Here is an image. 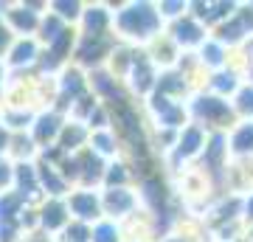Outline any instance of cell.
Returning <instances> with one entry per match:
<instances>
[{
  "label": "cell",
  "instance_id": "1",
  "mask_svg": "<svg viewBox=\"0 0 253 242\" xmlns=\"http://www.w3.org/2000/svg\"><path fill=\"white\" fill-rule=\"evenodd\" d=\"M121 26L126 31H135V34H144V31H152L158 26V20H155L152 9L149 6H138L132 11H124V17H121Z\"/></svg>",
  "mask_w": 253,
  "mask_h": 242
},
{
  "label": "cell",
  "instance_id": "2",
  "mask_svg": "<svg viewBox=\"0 0 253 242\" xmlns=\"http://www.w3.org/2000/svg\"><path fill=\"white\" fill-rule=\"evenodd\" d=\"M116 116H118V124H121V130L126 133V138L138 146V152H141V130H138V118H135V113L126 107L124 101H121V96H118V101H116Z\"/></svg>",
  "mask_w": 253,
  "mask_h": 242
},
{
  "label": "cell",
  "instance_id": "3",
  "mask_svg": "<svg viewBox=\"0 0 253 242\" xmlns=\"http://www.w3.org/2000/svg\"><path fill=\"white\" fill-rule=\"evenodd\" d=\"M104 48H107V40H101V37H96V40H87V43L82 45L79 56L84 59V62H96L101 54H104Z\"/></svg>",
  "mask_w": 253,
  "mask_h": 242
},
{
  "label": "cell",
  "instance_id": "4",
  "mask_svg": "<svg viewBox=\"0 0 253 242\" xmlns=\"http://www.w3.org/2000/svg\"><path fill=\"white\" fill-rule=\"evenodd\" d=\"M197 110L208 118H231V113H228L225 104H222V101H214V99H203L197 104Z\"/></svg>",
  "mask_w": 253,
  "mask_h": 242
},
{
  "label": "cell",
  "instance_id": "5",
  "mask_svg": "<svg viewBox=\"0 0 253 242\" xmlns=\"http://www.w3.org/2000/svg\"><path fill=\"white\" fill-rule=\"evenodd\" d=\"M155 107H158V113H163V118H166L169 124H177V121L183 118V113H180V110L169 107V101L163 99V96H158V99H155Z\"/></svg>",
  "mask_w": 253,
  "mask_h": 242
},
{
  "label": "cell",
  "instance_id": "6",
  "mask_svg": "<svg viewBox=\"0 0 253 242\" xmlns=\"http://www.w3.org/2000/svg\"><path fill=\"white\" fill-rule=\"evenodd\" d=\"M68 43H71V34H68V31H59V34H56V43H54V51H51V59H45V65H56V59L65 54Z\"/></svg>",
  "mask_w": 253,
  "mask_h": 242
},
{
  "label": "cell",
  "instance_id": "7",
  "mask_svg": "<svg viewBox=\"0 0 253 242\" xmlns=\"http://www.w3.org/2000/svg\"><path fill=\"white\" fill-rule=\"evenodd\" d=\"M129 194L126 192H110V197H107V206L113 208V211H126L129 208Z\"/></svg>",
  "mask_w": 253,
  "mask_h": 242
},
{
  "label": "cell",
  "instance_id": "8",
  "mask_svg": "<svg viewBox=\"0 0 253 242\" xmlns=\"http://www.w3.org/2000/svg\"><path fill=\"white\" fill-rule=\"evenodd\" d=\"M73 208H76L82 217H93V214H96V200L87 197V194H82V197H73Z\"/></svg>",
  "mask_w": 253,
  "mask_h": 242
},
{
  "label": "cell",
  "instance_id": "9",
  "mask_svg": "<svg viewBox=\"0 0 253 242\" xmlns=\"http://www.w3.org/2000/svg\"><path fill=\"white\" fill-rule=\"evenodd\" d=\"M54 133H56V118L54 116H45L42 121H40V127H37V138H40V141H45V138H51Z\"/></svg>",
  "mask_w": 253,
  "mask_h": 242
},
{
  "label": "cell",
  "instance_id": "10",
  "mask_svg": "<svg viewBox=\"0 0 253 242\" xmlns=\"http://www.w3.org/2000/svg\"><path fill=\"white\" fill-rule=\"evenodd\" d=\"M42 220H45L48 228H56V225L62 223V206H59V203H51V206L45 208V217H42Z\"/></svg>",
  "mask_w": 253,
  "mask_h": 242
},
{
  "label": "cell",
  "instance_id": "11",
  "mask_svg": "<svg viewBox=\"0 0 253 242\" xmlns=\"http://www.w3.org/2000/svg\"><path fill=\"white\" fill-rule=\"evenodd\" d=\"M149 68H146V62L144 59H138V71H135V88L138 90H146L149 88Z\"/></svg>",
  "mask_w": 253,
  "mask_h": 242
},
{
  "label": "cell",
  "instance_id": "12",
  "mask_svg": "<svg viewBox=\"0 0 253 242\" xmlns=\"http://www.w3.org/2000/svg\"><path fill=\"white\" fill-rule=\"evenodd\" d=\"M177 37H180L183 43H194L200 37V31H197L194 23H180V26H177Z\"/></svg>",
  "mask_w": 253,
  "mask_h": 242
},
{
  "label": "cell",
  "instance_id": "13",
  "mask_svg": "<svg viewBox=\"0 0 253 242\" xmlns=\"http://www.w3.org/2000/svg\"><path fill=\"white\" fill-rule=\"evenodd\" d=\"M236 149H253V127H245L236 135Z\"/></svg>",
  "mask_w": 253,
  "mask_h": 242
},
{
  "label": "cell",
  "instance_id": "14",
  "mask_svg": "<svg viewBox=\"0 0 253 242\" xmlns=\"http://www.w3.org/2000/svg\"><path fill=\"white\" fill-rule=\"evenodd\" d=\"M197 144H200V133H197V130H189V133H186V141H183V146H180V152L183 155L194 152V149H197Z\"/></svg>",
  "mask_w": 253,
  "mask_h": 242
},
{
  "label": "cell",
  "instance_id": "15",
  "mask_svg": "<svg viewBox=\"0 0 253 242\" xmlns=\"http://www.w3.org/2000/svg\"><path fill=\"white\" fill-rule=\"evenodd\" d=\"M17 206H20V197H6L3 203H0V220H3V217L9 220V217H11V211H14Z\"/></svg>",
  "mask_w": 253,
  "mask_h": 242
},
{
  "label": "cell",
  "instance_id": "16",
  "mask_svg": "<svg viewBox=\"0 0 253 242\" xmlns=\"http://www.w3.org/2000/svg\"><path fill=\"white\" fill-rule=\"evenodd\" d=\"M219 155H222V138H214V144H211V152H208V163H211V166H217Z\"/></svg>",
  "mask_w": 253,
  "mask_h": 242
},
{
  "label": "cell",
  "instance_id": "17",
  "mask_svg": "<svg viewBox=\"0 0 253 242\" xmlns=\"http://www.w3.org/2000/svg\"><path fill=\"white\" fill-rule=\"evenodd\" d=\"M87 26H90L93 31H101V28H104V11H90V14H87Z\"/></svg>",
  "mask_w": 253,
  "mask_h": 242
},
{
  "label": "cell",
  "instance_id": "18",
  "mask_svg": "<svg viewBox=\"0 0 253 242\" xmlns=\"http://www.w3.org/2000/svg\"><path fill=\"white\" fill-rule=\"evenodd\" d=\"M14 23H17L20 28H31L34 26V14H31V11H26V14H23V11H14Z\"/></svg>",
  "mask_w": 253,
  "mask_h": 242
},
{
  "label": "cell",
  "instance_id": "19",
  "mask_svg": "<svg viewBox=\"0 0 253 242\" xmlns=\"http://www.w3.org/2000/svg\"><path fill=\"white\" fill-rule=\"evenodd\" d=\"M96 242H116V231L110 225H101L99 231H96Z\"/></svg>",
  "mask_w": 253,
  "mask_h": 242
},
{
  "label": "cell",
  "instance_id": "20",
  "mask_svg": "<svg viewBox=\"0 0 253 242\" xmlns=\"http://www.w3.org/2000/svg\"><path fill=\"white\" fill-rule=\"evenodd\" d=\"M31 54H34V48L28 43H23L17 51H14V62H26V59H31Z\"/></svg>",
  "mask_w": 253,
  "mask_h": 242
},
{
  "label": "cell",
  "instance_id": "21",
  "mask_svg": "<svg viewBox=\"0 0 253 242\" xmlns=\"http://www.w3.org/2000/svg\"><path fill=\"white\" fill-rule=\"evenodd\" d=\"M163 90H183V82L177 79V76H166V79L161 82V93ZM161 93H158V96H161Z\"/></svg>",
  "mask_w": 253,
  "mask_h": 242
},
{
  "label": "cell",
  "instance_id": "22",
  "mask_svg": "<svg viewBox=\"0 0 253 242\" xmlns=\"http://www.w3.org/2000/svg\"><path fill=\"white\" fill-rule=\"evenodd\" d=\"M65 90H68V93H79L82 90V79L76 76V73H71V76L65 79Z\"/></svg>",
  "mask_w": 253,
  "mask_h": 242
},
{
  "label": "cell",
  "instance_id": "23",
  "mask_svg": "<svg viewBox=\"0 0 253 242\" xmlns=\"http://www.w3.org/2000/svg\"><path fill=\"white\" fill-rule=\"evenodd\" d=\"M84 163H87V178H99V169H101V163L93 158V155H87L84 158Z\"/></svg>",
  "mask_w": 253,
  "mask_h": 242
},
{
  "label": "cell",
  "instance_id": "24",
  "mask_svg": "<svg viewBox=\"0 0 253 242\" xmlns=\"http://www.w3.org/2000/svg\"><path fill=\"white\" fill-rule=\"evenodd\" d=\"M20 183H23L28 192L34 189V175H31V169H28V166H23V169H20Z\"/></svg>",
  "mask_w": 253,
  "mask_h": 242
},
{
  "label": "cell",
  "instance_id": "25",
  "mask_svg": "<svg viewBox=\"0 0 253 242\" xmlns=\"http://www.w3.org/2000/svg\"><path fill=\"white\" fill-rule=\"evenodd\" d=\"M42 180H45V186H51L54 192H62V183L51 175V169H42Z\"/></svg>",
  "mask_w": 253,
  "mask_h": 242
},
{
  "label": "cell",
  "instance_id": "26",
  "mask_svg": "<svg viewBox=\"0 0 253 242\" xmlns=\"http://www.w3.org/2000/svg\"><path fill=\"white\" fill-rule=\"evenodd\" d=\"M82 135H84V133H82L79 127H76V130H68V133H65V146H71V144H79V141H82Z\"/></svg>",
  "mask_w": 253,
  "mask_h": 242
},
{
  "label": "cell",
  "instance_id": "27",
  "mask_svg": "<svg viewBox=\"0 0 253 242\" xmlns=\"http://www.w3.org/2000/svg\"><path fill=\"white\" fill-rule=\"evenodd\" d=\"M225 11H231V6H228V3H219V6H214V11H206V17L208 20H217V17H222Z\"/></svg>",
  "mask_w": 253,
  "mask_h": 242
},
{
  "label": "cell",
  "instance_id": "28",
  "mask_svg": "<svg viewBox=\"0 0 253 242\" xmlns=\"http://www.w3.org/2000/svg\"><path fill=\"white\" fill-rule=\"evenodd\" d=\"M71 240L73 242H84V240H87V231H84L82 225H73V228H71Z\"/></svg>",
  "mask_w": 253,
  "mask_h": 242
},
{
  "label": "cell",
  "instance_id": "29",
  "mask_svg": "<svg viewBox=\"0 0 253 242\" xmlns=\"http://www.w3.org/2000/svg\"><path fill=\"white\" fill-rule=\"evenodd\" d=\"M56 9L62 11V14H76V3H65V0H59V3H56Z\"/></svg>",
  "mask_w": 253,
  "mask_h": 242
},
{
  "label": "cell",
  "instance_id": "30",
  "mask_svg": "<svg viewBox=\"0 0 253 242\" xmlns=\"http://www.w3.org/2000/svg\"><path fill=\"white\" fill-rule=\"evenodd\" d=\"M217 88L219 90H231L234 88V79H231V76H217Z\"/></svg>",
  "mask_w": 253,
  "mask_h": 242
},
{
  "label": "cell",
  "instance_id": "31",
  "mask_svg": "<svg viewBox=\"0 0 253 242\" xmlns=\"http://www.w3.org/2000/svg\"><path fill=\"white\" fill-rule=\"evenodd\" d=\"M242 110H251V113H253V93H251V90H245V93H242Z\"/></svg>",
  "mask_w": 253,
  "mask_h": 242
},
{
  "label": "cell",
  "instance_id": "32",
  "mask_svg": "<svg viewBox=\"0 0 253 242\" xmlns=\"http://www.w3.org/2000/svg\"><path fill=\"white\" fill-rule=\"evenodd\" d=\"M206 54H208V59H211V62H219V59H222V56H219V48H217V45H208Z\"/></svg>",
  "mask_w": 253,
  "mask_h": 242
},
{
  "label": "cell",
  "instance_id": "33",
  "mask_svg": "<svg viewBox=\"0 0 253 242\" xmlns=\"http://www.w3.org/2000/svg\"><path fill=\"white\" fill-rule=\"evenodd\" d=\"M54 31H59V23H56V20H48V23H45V37H48V40H51V37H56Z\"/></svg>",
  "mask_w": 253,
  "mask_h": 242
},
{
  "label": "cell",
  "instance_id": "34",
  "mask_svg": "<svg viewBox=\"0 0 253 242\" xmlns=\"http://www.w3.org/2000/svg\"><path fill=\"white\" fill-rule=\"evenodd\" d=\"M121 180H124V172H121V166H116L110 172V183H121Z\"/></svg>",
  "mask_w": 253,
  "mask_h": 242
},
{
  "label": "cell",
  "instance_id": "35",
  "mask_svg": "<svg viewBox=\"0 0 253 242\" xmlns=\"http://www.w3.org/2000/svg\"><path fill=\"white\" fill-rule=\"evenodd\" d=\"M0 240H3V242L11 240V223H6V228H0Z\"/></svg>",
  "mask_w": 253,
  "mask_h": 242
},
{
  "label": "cell",
  "instance_id": "36",
  "mask_svg": "<svg viewBox=\"0 0 253 242\" xmlns=\"http://www.w3.org/2000/svg\"><path fill=\"white\" fill-rule=\"evenodd\" d=\"M96 144H99L101 149H113V146H110V138H107V135H99V138H96Z\"/></svg>",
  "mask_w": 253,
  "mask_h": 242
},
{
  "label": "cell",
  "instance_id": "37",
  "mask_svg": "<svg viewBox=\"0 0 253 242\" xmlns=\"http://www.w3.org/2000/svg\"><path fill=\"white\" fill-rule=\"evenodd\" d=\"M65 175H76V163H73V161L65 163Z\"/></svg>",
  "mask_w": 253,
  "mask_h": 242
},
{
  "label": "cell",
  "instance_id": "38",
  "mask_svg": "<svg viewBox=\"0 0 253 242\" xmlns=\"http://www.w3.org/2000/svg\"><path fill=\"white\" fill-rule=\"evenodd\" d=\"M6 180H9V169H6V166H0V183H6Z\"/></svg>",
  "mask_w": 253,
  "mask_h": 242
},
{
  "label": "cell",
  "instance_id": "39",
  "mask_svg": "<svg viewBox=\"0 0 253 242\" xmlns=\"http://www.w3.org/2000/svg\"><path fill=\"white\" fill-rule=\"evenodd\" d=\"M6 40H9V34H6V31H3V26H0V48H3V45H6Z\"/></svg>",
  "mask_w": 253,
  "mask_h": 242
},
{
  "label": "cell",
  "instance_id": "40",
  "mask_svg": "<svg viewBox=\"0 0 253 242\" xmlns=\"http://www.w3.org/2000/svg\"><path fill=\"white\" fill-rule=\"evenodd\" d=\"M3 144H6V133L0 130V149H3Z\"/></svg>",
  "mask_w": 253,
  "mask_h": 242
},
{
  "label": "cell",
  "instance_id": "41",
  "mask_svg": "<svg viewBox=\"0 0 253 242\" xmlns=\"http://www.w3.org/2000/svg\"><path fill=\"white\" fill-rule=\"evenodd\" d=\"M248 208H251V214H253V200H251V203H248Z\"/></svg>",
  "mask_w": 253,
  "mask_h": 242
}]
</instances>
